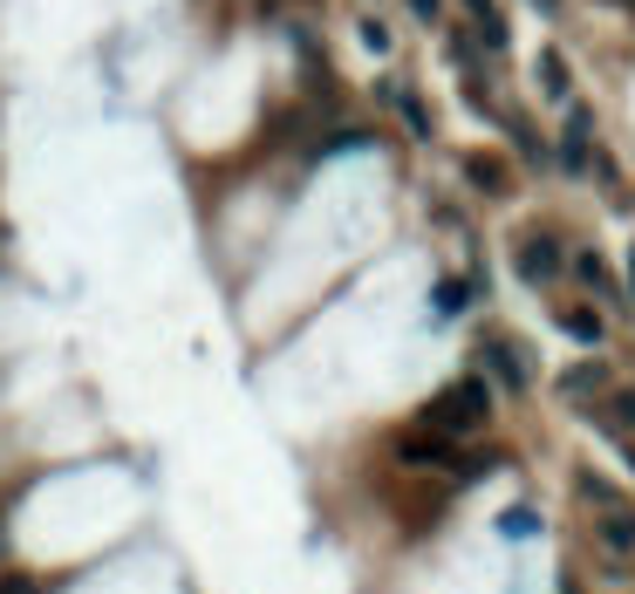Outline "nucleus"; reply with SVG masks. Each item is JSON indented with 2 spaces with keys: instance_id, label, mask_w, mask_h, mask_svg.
Here are the masks:
<instances>
[{
  "instance_id": "2",
  "label": "nucleus",
  "mask_w": 635,
  "mask_h": 594,
  "mask_svg": "<svg viewBox=\"0 0 635 594\" xmlns=\"http://www.w3.org/2000/svg\"><path fill=\"white\" fill-rule=\"evenodd\" d=\"M594 561H602L608 574H628L635 567V506L594 512Z\"/></svg>"
},
{
  "instance_id": "19",
  "label": "nucleus",
  "mask_w": 635,
  "mask_h": 594,
  "mask_svg": "<svg viewBox=\"0 0 635 594\" xmlns=\"http://www.w3.org/2000/svg\"><path fill=\"white\" fill-rule=\"evenodd\" d=\"M410 14H417V21H438V14H445V0H410Z\"/></svg>"
},
{
  "instance_id": "8",
  "label": "nucleus",
  "mask_w": 635,
  "mask_h": 594,
  "mask_svg": "<svg viewBox=\"0 0 635 594\" xmlns=\"http://www.w3.org/2000/svg\"><path fill=\"white\" fill-rule=\"evenodd\" d=\"M561 329H568L574 342H587V348H602V335H608L602 308H561Z\"/></svg>"
},
{
  "instance_id": "1",
  "label": "nucleus",
  "mask_w": 635,
  "mask_h": 594,
  "mask_svg": "<svg viewBox=\"0 0 635 594\" xmlns=\"http://www.w3.org/2000/svg\"><path fill=\"white\" fill-rule=\"evenodd\" d=\"M417 424H424V430H438V438H451V445L479 438V430L492 424V383H486V376H458L451 389L430 396Z\"/></svg>"
},
{
  "instance_id": "14",
  "label": "nucleus",
  "mask_w": 635,
  "mask_h": 594,
  "mask_svg": "<svg viewBox=\"0 0 635 594\" xmlns=\"http://www.w3.org/2000/svg\"><path fill=\"white\" fill-rule=\"evenodd\" d=\"M581 506H587V512H615V506H628V499L602 479V471H581Z\"/></svg>"
},
{
  "instance_id": "9",
  "label": "nucleus",
  "mask_w": 635,
  "mask_h": 594,
  "mask_svg": "<svg viewBox=\"0 0 635 594\" xmlns=\"http://www.w3.org/2000/svg\"><path fill=\"white\" fill-rule=\"evenodd\" d=\"M602 389H608V369L602 363H581V369L561 376V396H574V404H587V396H602Z\"/></svg>"
},
{
  "instance_id": "20",
  "label": "nucleus",
  "mask_w": 635,
  "mask_h": 594,
  "mask_svg": "<svg viewBox=\"0 0 635 594\" xmlns=\"http://www.w3.org/2000/svg\"><path fill=\"white\" fill-rule=\"evenodd\" d=\"M533 8H540V14H561V0H533Z\"/></svg>"
},
{
  "instance_id": "18",
  "label": "nucleus",
  "mask_w": 635,
  "mask_h": 594,
  "mask_svg": "<svg viewBox=\"0 0 635 594\" xmlns=\"http://www.w3.org/2000/svg\"><path fill=\"white\" fill-rule=\"evenodd\" d=\"M355 34H363V42H369V49H376V55H383V49H389V28H383V21H363V28H355Z\"/></svg>"
},
{
  "instance_id": "5",
  "label": "nucleus",
  "mask_w": 635,
  "mask_h": 594,
  "mask_svg": "<svg viewBox=\"0 0 635 594\" xmlns=\"http://www.w3.org/2000/svg\"><path fill=\"white\" fill-rule=\"evenodd\" d=\"M479 363H486V376H492L499 389H512V396H520V389L533 383V369H527V355L512 348L506 335H486V342H479Z\"/></svg>"
},
{
  "instance_id": "3",
  "label": "nucleus",
  "mask_w": 635,
  "mask_h": 594,
  "mask_svg": "<svg viewBox=\"0 0 635 594\" xmlns=\"http://www.w3.org/2000/svg\"><path fill=\"white\" fill-rule=\"evenodd\" d=\"M512 267H520L527 288H553V281H561V267H568V247L553 240V232H527V240L512 247Z\"/></svg>"
},
{
  "instance_id": "13",
  "label": "nucleus",
  "mask_w": 635,
  "mask_h": 594,
  "mask_svg": "<svg viewBox=\"0 0 635 594\" xmlns=\"http://www.w3.org/2000/svg\"><path fill=\"white\" fill-rule=\"evenodd\" d=\"M568 90H574V83H568V55H561V49H546V55H540V96L568 103Z\"/></svg>"
},
{
  "instance_id": "16",
  "label": "nucleus",
  "mask_w": 635,
  "mask_h": 594,
  "mask_svg": "<svg viewBox=\"0 0 635 594\" xmlns=\"http://www.w3.org/2000/svg\"><path fill=\"white\" fill-rule=\"evenodd\" d=\"M533 527H540V512H533V506L499 512V533H506V540H533Z\"/></svg>"
},
{
  "instance_id": "6",
  "label": "nucleus",
  "mask_w": 635,
  "mask_h": 594,
  "mask_svg": "<svg viewBox=\"0 0 635 594\" xmlns=\"http://www.w3.org/2000/svg\"><path fill=\"white\" fill-rule=\"evenodd\" d=\"M594 116L581 110V103H568V137H561V165L574 171V178H587V157H594Z\"/></svg>"
},
{
  "instance_id": "17",
  "label": "nucleus",
  "mask_w": 635,
  "mask_h": 594,
  "mask_svg": "<svg viewBox=\"0 0 635 594\" xmlns=\"http://www.w3.org/2000/svg\"><path fill=\"white\" fill-rule=\"evenodd\" d=\"M471 301V281H438V314H458Z\"/></svg>"
},
{
  "instance_id": "10",
  "label": "nucleus",
  "mask_w": 635,
  "mask_h": 594,
  "mask_svg": "<svg viewBox=\"0 0 635 594\" xmlns=\"http://www.w3.org/2000/svg\"><path fill=\"white\" fill-rule=\"evenodd\" d=\"M465 14L479 21V42H486V49H506V42H512V34H506V14L492 8V0H465Z\"/></svg>"
},
{
  "instance_id": "11",
  "label": "nucleus",
  "mask_w": 635,
  "mask_h": 594,
  "mask_svg": "<svg viewBox=\"0 0 635 594\" xmlns=\"http://www.w3.org/2000/svg\"><path fill=\"white\" fill-rule=\"evenodd\" d=\"M383 103H396V110H404V124H410V137H430V110L404 90V83H383Z\"/></svg>"
},
{
  "instance_id": "7",
  "label": "nucleus",
  "mask_w": 635,
  "mask_h": 594,
  "mask_svg": "<svg viewBox=\"0 0 635 594\" xmlns=\"http://www.w3.org/2000/svg\"><path fill=\"white\" fill-rule=\"evenodd\" d=\"M574 281H581L594 301H615V273H608L602 253H574Z\"/></svg>"
},
{
  "instance_id": "4",
  "label": "nucleus",
  "mask_w": 635,
  "mask_h": 594,
  "mask_svg": "<svg viewBox=\"0 0 635 594\" xmlns=\"http://www.w3.org/2000/svg\"><path fill=\"white\" fill-rule=\"evenodd\" d=\"M458 451H465V445L438 438V430H424V424L396 438V458H404V465H417V471H451V465H458Z\"/></svg>"
},
{
  "instance_id": "21",
  "label": "nucleus",
  "mask_w": 635,
  "mask_h": 594,
  "mask_svg": "<svg viewBox=\"0 0 635 594\" xmlns=\"http://www.w3.org/2000/svg\"><path fill=\"white\" fill-rule=\"evenodd\" d=\"M628 281H635V260H628Z\"/></svg>"
},
{
  "instance_id": "12",
  "label": "nucleus",
  "mask_w": 635,
  "mask_h": 594,
  "mask_svg": "<svg viewBox=\"0 0 635 594\" xmlns=\"http://www.w3.org/2000/svg\"><path fill=\"white\" fill-rule=\"evenodd\" d=\"M594 417H602V430H608V438H628V430H635V389L608 396V404L594 410Z\"/></svg>"
},
{
  "instance_id": "15",
  "label": "nucleus",
  "mask_w": 635,
  "mask_h": 594,
  "mask_svg": "<svg viewBox=\"0 0 635 594\" xmlns=\"http://www.w3.org/2000/svg\"><path fill=\"white\" fill-rule=\"evenodd\" d=\"M465 178L479 191H506V165H499V157H465Z\"/></svg>"
}]
</instances>
